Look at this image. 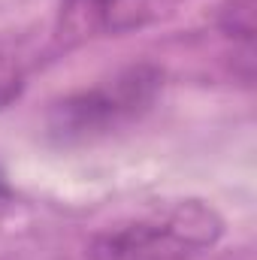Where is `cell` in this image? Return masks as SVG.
I'll return each mask as SVG.
<instances>
[{"mask_svg": "<svg viewBox=\"0 0 257 260\" xmlns=\"http://www.w3.org/2000/svg\"><path fill=\"white\" fill-rule=\"evenodd\" d=\"M221 236H224V221L212 206L200 200H179L100 230L88 245V257L194 260L215 248Z\"/></svg>", "mask_w": 257, "mask_h": 260, "instance_id": "1", "label": "cell"}, {"mask_svg": "<svg viewBox=\"0 0 257 260\" xmlns=\"http://www.w3.org/2000/svg\"><path fill=\"white\" fill-rule=\"evenodd\" d=\"M160 82L164 76L157 67H127L100 85L64 97L49 115V130L61 139H91L109 133L151 109Z\"/></svg>", "mask_w": 257, "mask_h": 260, "instance_id": "2", "label": "cell"}, {"mask_svg": "<svg viewBox=\"0 0 257 260\" xmlns=\"http://www.w3.org/2000/svg\"><path fill=\"white\" fill-rule=\"evenodd\" d=\"M164 0H64V27L79 37L127 34L160 12Z\"/></svg>", "mask_w": 257, "mask_h": 260, "instance_id": "3", "label": "cell"}, {"mask_svg": "<svg viewBox=\"0 0 257 260\" xmlns=\"http://www.w3.org/2000/svg\"><path fill=\"white\" fill-rule=\"evenodd\" d=\"M254 0H233L230 9H224V30L230 37H242L245 43H251V34H254Z\"/></svg>", "mask_w": 257, "mask_h": 260, "instance_id": "4", "label": "cell"}, {"mask_svg": "<svg viewBox=\"0 0 257 260\" xmlns=\"http://www.w3.org/2000/svg\"><path fill=\"white\" fill-rule=\"evenodd\" d=\"M21 88H24L21 67L9 58H0V109H6L12 100H18Z\"/></svg>", "mask_w": 257, "mask_h": 260, "instance_id": "5", "label": "cell"}]
</instances>
